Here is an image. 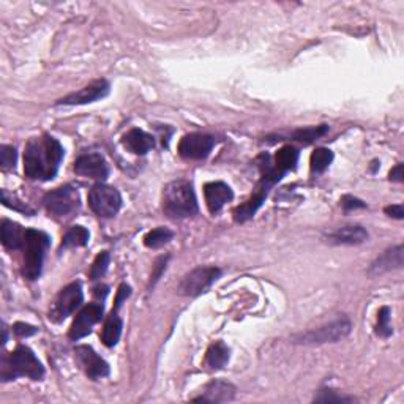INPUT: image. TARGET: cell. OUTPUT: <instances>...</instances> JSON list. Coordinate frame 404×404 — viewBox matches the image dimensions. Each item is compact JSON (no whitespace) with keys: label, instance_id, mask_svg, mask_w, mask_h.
<instances>
[{"label":"cell","instance_id":"1","mask_svg":"<svg viewBox=\"0 0 404 404\" xmlns=\"http://www.w3.org/2000/svg\"><path fill=\"white\" fill-rule=\"evenodd\" d=\"M63 160V147L50 135L32 137L24 150V174L30 180L46 182L56 177Z\"/></svg>","mask_w":404,"mask_h":404},{"label":"cell","instance_id":"2","mask_svg":"<svg viewBox=\"0 0 404 404\" xmlns=\"http://www.w3.org/2000/svg\"><path fill=\"white\" fill-rule=\"evenodd\" d=\"M257 166L259 171H261V180L256 186V191L253 193L248 201L244 202L242 206H239L234 210V220L237 223H246L251 220L253 216L256 215V212L264 204L265 199H267L270 190L275 184H278L280 180L285 177V172L280 171L278 167L274 165L272 158H270L269 154H262L257 156Z\"/></svg>","mask_w":404,"mask_h":404},{"label":"cell","instance_id":"3","mask_svg":"<svg viewBox=\"0 0 404 404\" xmlns=\"http://www.w3.org/2000/svg\"><path fill=\"white\" fill-rule=\"evenodd\" d=\"M199 210L193 185L186 180H174L163 191V212L170 218L182 220L196 215Z\"/></svg>","mask_w":404,"mask_h":404},{"label":"cell","instance_id":"4","mask_svg":"<svg viewBox=\"0 0 404 404\" xmlns=\"http://www.w3.org/2000/svg\"><path fill=\"white\" fill-rule=\"evenodd\" d=\"M45 376V368L37 355L27 346H17L13 352L2 359V377L3 382L15 381L17 377H29L32 381H40Z\"/></svg>","mask_w":404,"mask_h":404},{"label":"cell","instance_id":"5","mask_svg":"<svg viewBox=\"0 0 404 404\" xmlns=\"http://www.w3.org/2000/svg\"><path fill=\"white\" fill-rule=\"evenodd\" d=\"M51 246V237L43 231L37 229H26V237H24L22 251V275L29 281H35L40 278L43 272V262L46 251Z\"/></svg>","mask_w":404,"mask_h":404},{"label":"cell","instance_id":"6","mask_svg":"<svg viewBox=\"0 0 404 404\" xmlns=\"http://www.w3.org/2000/svg\"><path fill=\"white\" fill-rule=\"evenodd\" d=\"M47 214L56 220H70L81 209L80 193L71 185H63L47 193L43 199Z\"/></svg>","mask_w":404,"mask_h":404},{"label":"cell","instance_id":"7","mask_svg":"<svg viewBox=\"0 0 404 404\" xmlns=\"http://www.w3.org/2000/svg\"><path fill=\"white\" fill-rule=\"evenodd\" d=\"M352 325L347 317H340L336 321L330 322L324 327H319L315 330L305 331V334H299L292 336L294 345H304V346H317L325 345V343H338L345 340L346 336L351 334Z\"/></svg>","mask_w":404,"mask_h":404},{"label":"cell","instance_id":"8","mask_svg":"<svg viewBox=\"0 0 404 404\" xmlns=\"http://www.w3.org/2000/svg\"><path fill=\"white\" fill-rule=\"evenodd\" d=\"M89 206L101 218H112L122 209V196L114 186L96 184L89 193Z\"/></svg>","mask_w":404,"mask_h":404},{"label":"cell","instance_id":"9","mask_svg":"<svg viewBox=\"0 0 404 404\" xmlns=\"http://www.w3.org/2000/svg\"><path fill=\"white\" fill-rule=\"evenodd\" d=\"M221 276V270L218 267H196L190 274L184 276L182 283L179 285V294L185 297H197L204 292H207L212 287L214 283Z\"/></svg>","mask_w":404,"mask_h":404},{"label":"cell","instance_id":"10","mask_svg":"<svg viewBox=\"0 0 404 404\" xmlns=\"http://www.w3.org/2000/svg\"><path fill=\"white\" fill-rule=\"evenodd\" d=\"M82 304V286L80 281L71 283V285L65 286L62 291L59 292L56 301H54L50 319L52 322H62L66 317L73 315V313L80 308Z\"/></svg>","mask_w":404,"mask_h":404},{"label":"cell","instance_id":"11","mask_svg":"<svg viewBox=\"0 0 404 404\" xmlns=\"http://www.w3.org/2000/svg\"><path fill=\"white\" fill-rule=\"evenodd\" d=\"M215 137L202 133H191L179 142V155L185 160H204L212 152Z\"/></svg>","mask_w":404,"mask_h":404},{"label":"cell","instance_id":"12","mask_svg":"<svg viewBox=\"0 0 404 404\" xmlns=\"http://www.w3.org/2000/svg\"><path fill=\"white\" fill-rule=\"evenodd\" d=\"M105 315V306L103 304H90L80 311V315L76 316L73 325L70 329V340L77 341L87 336L92 331L93 325L101 321V317Z\"/></svg>","mask_w":404,"mask_h":404},{"label":"cell","instance_id":"13","mask_svg":"<svg viewBox=\"0 0 404 404\" xmlns=\"http://www.w3.org/2000/svg\"><path fill=\"white\" fill-rule=\"evenodd\" d=\"M76 360L80 366L84 370V373L93 381H98V379H103L106 376H110V365L96 354L90 346H77L75 349Z\"/></svg>","mask_w":404,"mask_h":404},{"label":"cell","instance_id":"14","mask_svg":"<svg viewBox=\"0 0 404 404\" xmlns=\"http://www.w3.org/2000/svg\"><path fill=\"white\" fill-rule=\"evenodd\" d=\"M110 93V82L106 80H96L87 87L77 90L75 93L66 95L65 98H60L56 105L63 106H77V105H89L95 103Z\"/></svg>","mask_w":404,"mask_h":404},{"label":"cell","instance_id":"15","mask_svg":"<svg viewBox=\"0 0 404 404\" xmlns=\"http://www.w3.org/2000/svg\"><path fill=\"white\" fill-rule=\"evenodd\" d=\"M75 172L77 176L93 179V180H105L110 176V167L103 155L100 154H84L75 161Z\"/></svg>","mask_w":404,"mask_h":404},{"label":"cell","instance_id":"16","mask_svg":"<svg viewBox=\"0 0 404 404\" xmlns=\"http://www.w3.org/2000/svg\"><path fill=\"white\" fill-rule=\"evenodd\" d=\"M204 197H206V204L210 214L216 215L221 212V209L226 206L227 202L232 201L234 193L231 186L225 182H210L204 186Z\"/></svg>","mask_w":404,"mask_h":404},{"label":"cell","instance_id":"17","mask_svg":"<svg viewBox=\"0 0 404 404\" xmlns=\"http://www.w3.org/2000/svg\"><path fill=\"white\" fill-rule=\"evenodd\" d=\"M403 245H396L394 248L384 251L370 267V275L377 276L382 274L391 272V270H400L403 267Z\"/></svg>","mask_w":404,"mask_h":404},{"label":"cell","instance_id":"18","mask_svg":"<svg viewBox=\"0 0 404 404\" xmlns=\"http://www.w3.org/2000/svg\"><path fill=\"white\" fill-rule=\"evenodd\" d=\"M235 396V387L231 382L221 381V379H215L210 384H207V387L204 389V394L195 398V401H202V403H226L232 401Z\"/></svg>","mask_w":404,"mask_h":404},{"label":"cell","instance_id":"19","mask_svg":"<svg viewBox=\"0 0 404 404\" xmlns=\"http://www.w3.org/2000/svg\"><path fill=\"white\" fill-rule=\"evenodd\" d=\"M368 240V232L361 226H345L327 235V242L331 245H360Z\"/></svg>","mask_w":404,"mask_h":404},{"label":"cell","instance_id":"20","mask_svg":"<svg viewBox=\"0 0 404 404\" xmlns=\"http://www.w3.org/2000/svg\"><path fill=\"white\" fill-rule=\"evenodd\" d=\"M124 146L135 155H146L155 147L154 136L140 128H133L124 136Z\"/></svg>","mask_w":404,"mask_h":404},{"label":"cell","instance_id":"21","mask_svg":"<svg viewBox=\"0 0 404 404\" xmlns=\"http://www.w3.org/2000/svg\"><path fill=\"white\" fill-rule=\"evenodd\" d=\"M0 234H2V244L5 248L8 250H22L24 237H26V231L15 221L3 220L2 226H0Z\"/></svg>","mask_w":404,"mask_h":404},{"label":"cell","instance_id":"22","mask_svg":"<svg viewBox=\"0 0 404 404\" xmlns=\"http://www.w3.org/2000/svg\"><path fill=\"white\" fill-rule=\"evenodd\" d=\"M122 329L124 322L119 316V310L114 308L111 311V315L107 316L103 327V334H101V341L105 343V346L107 347L116 346L120 340V335H122Z\"/></svg>","mask_w":404,"mask_h":404},{"label":"cell","instance_id":"23","mask_svg":"<svg viewBox=\"0 0 404 404\" xmlns=\"http://www.w3.org/2000/svg\"><path fill=\"white\" fill-rule=\"evenodd\" d=\"M229 361V347L223 341H216L207 349L206 365L210 370H221Z\"/></svg>","mask_w":404,"mask_h":404},{"label":"cell","instance_id":"24","mask_svg":"<svg viewBox=\"0 0 404 404\" xmlns=\"http://www.w3.org/2000/svg\"><path fill=\"white\" fill-rule=\"evenodd\" d=\"M299 163V150L292 146H285L276 152L274 158V165L283 172L294 171Z\"/></svg>","mask_w":404,"mask_h":404},{"label":"cell","instance_id":"25","mask_svg":"<svg viewBox=\"0 0 404 404\" xmlns=\"http://www.w3.org/2000/svg\"><path fill=\"white\" fill-rule=\"evenodd\" d=\"M90 234L84 226H73L68 232L63 235L60 248H77V246H86L89 244Z\"/></svg>","mask_w":404,"mask_h":404},{"label":"cell","instance_id":"26","mask_svg":"<svg viewBox=\"0 0 404 404\" xmlns=\"http://www.w3.org/2000/svg\"><path fill=\"white\" fill-rule=\"evenodd\" d=\"M172 237H174V232L171 231V229L156 227V229H152V231L144 237V245H146L147 248L158 250L166 244H170Z\"/></svg>","mask_w":404,"mask_h":404},{"label":"cell","instance_id":"27","mask_svg":"<svg viewBox=\"0 0 404 404\" xmlns=\"http://www.w3.org/2000/svg\"><path fill=\"white\" fill-rule=\"evenodd\" d=\"M334 161V152L329 149H316L315 152L311 154L310 158V166L313 174H322Z\"/></svg>","mask_w":404,"mask_h":404},{"label":"cell","instance_id":"28","mask_svg":"<svg viewBox=\"0 0 404 404\" xmlns=\"http://www.w3.org/2000/svg\"><path fill=\"white\" fill-rule=\"evenodd\" d=\"M329 131L327 125H321V126H310V128H301L294 133V140L304 144H311L317 141L319 137H322L325 133Z\"/></svg>","mask_w":404,"mask_h":404},{"label":"cell","instance_id":"29","mask_svg":"<svg viewBox=\"0 0 404 404\" xmlns=\"http://www.w3.org/2000/svg\"><path fill=\"white\" fill-rule=\"evenodd\" d=\"M110 261H111V256L107 251L100 253L98 256L95 257V261L92 264V269H90V280H100L101 276L106 274L107 267H110Z\"/></svg>","mask_w":404,"mask_h":404},{"label":"cell","instance_id":"30","mask_svg":"<svg viewBox=\"0 0 404 404\" xmlns=\"http://www.w3.org/2000/svg\"><path fill=\"white\" fill-rule=\"evenodd\" d=\"M376 334L381 338H389L394 334V329L390 325V308L389 306H382L377 313V325H376Z\"/></svg>","mask_w":404,"mask_h":404},{"label":"cell","instance_id":"31","mask_svg":"<svg viewBox=\"0 0 404 404\" xmlns=\"http://www.w3.org/2000/svg\"><path fill=\"white\" fill-rule=\"evenodd\" d=\"M315 401H319V403H352V401H355V398L340 395L338 391L325 389V390L319 391V395L315 398Z\"/></svg>","mask_w":404,"mask_h":404},{"label":"cell","instance_id":"32","mask_svg":"<svg viewBox=\"0 0 404 404\" xmlns=\"http://www.w3.org/2000/svg\"><path fill=\"white\" fill-rule=\"evenodd\" d=\"M16 160H17V155H16L15 147H11V146L0 147V165H2L3 171L15 170Z\"/></svg>","mask_w":404,"mask_h":404},{"label":"cell","instance_id":"33","mask_svg":"<svg viewBox=\"0 0 404 404\" xmlns=\"http://www.w3.org/2000/svg\"><path fill=\"white\" fill-rule=\"evenodd\" d=\"M2 201H3L5 206L10 207V209L20 210V212H26V214H30V215L33 214L32 210H29V209H27V206H24V204H22V202H20V201H17L16 197L10 196L7 190H2Z\"/></svg>","mask_w":404,"mask_h":404},{"label":"cell","instance_id":"34","mask_svg":"<svg viewBox=\"0 0 404 404\" xmlns=\"http://www.w3.org/2000/svg\"><path fill=\"white\" fill-rule=\"evenodd\" d=\"M341 206L346 210V212H352V210H357V209H365L366 204L364 201H360L359 197L347 195V196H343Z\"/></svg>","mask_w":404,"mask_h":404},{"label":"cell","instance_id":"35","mask_svg":"<svg viewBox=\"0 0 404 404\" xmlns=\"http://www.w3.org/2000/svg\"><path fill=\"white\" fill-rule=\"evenodd\" d=\"M167 261H170V256H161V257H158V261L155 262V267H154L152 278H150V286H154L155 283L161 278L163 272H165V270H166Z\"/></svg>","mask_w":404,"mask_h":404},{"label":"cell","instance_id":"36","mask_svg":"<svg viewBox=\"0 0 404 404\" xmlns=\"http://www.w3.org/2000/svg\"><path fill=\"white\" fill-rule=\"evenodd\" d=\"M13 330L20 338H27V336H32L38 331L37 327H33V325L26 324V322H16Z\"/></svg>","mask_w":404,"mask_h":404},{"label":"cell","instance_id":"37","mask_svg":"<svg viewBox=\"0 0 404 404\" xmlns=\"http://www.w3.org/2000/svg\"><path fill=\"white\" fill-rule=\"evenodd\" d=\"M130 294H131V287L130 286H126V285H122L119 287V291H117V299H116V306L114 308H120L122 306L124 301L130 297Z\"/></svg>","mask_w":404,"mask_h":404},{"label":"cell","instance_id":"38","mask_svg":"<svg viewBox=\"0 0 404 404\" xmlns=\"http://www.w3.org/2000/svg\"><path fill=\"white\" fill-rule=\"evenodd\" d=\"M385 214L391 218H396V220H403L404 218V209L401 204H396V206H389L385 207Z\"/></svg>","mask_w":404,"mask_h":404},{"label":"cell","instance_id":"39","mask_svg":"<svg viewBox=\"0 0 404 404\" xmlns=\"http://www.w3.org/2000/svg\"><path fill=\"white\" fill-rule=\"evenodd\" d=\"M390 180L391 182H403V165L400 163V165H396L394 170L390 171Z\"/></svg>","mask_w":404,"mask_h":404},{"label":"cell","instance_id":"40","mask_svg":"<svg viewBox=\"0 0 404 404\" xmlns=\"http://www.w3.org/2000/svg\"><path fill=\"white\" fill-rule=\"evenodd\" d=\"M93 291H95L93 294L96 295V297H101V300H103L107 295V292H110V287L105 286V285H101V286H96Z\"/></svg>","mask_w":404,"mask_h":404}]
</instances>
